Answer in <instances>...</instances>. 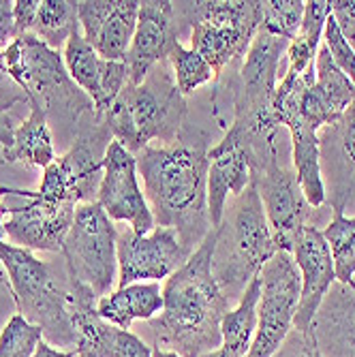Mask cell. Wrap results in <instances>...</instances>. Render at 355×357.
Wrapping results in <instances>:
<instances>
[{
  "instance_id": "12",
  "label": "cell",
  "mask_w": 355,
  "mask_h": 357,
  "mask_svg": "<svg viewBox=\"0 0 355 357\" xmlns=\"http://www.w3.org/2000/svg\"><path fill=\"white\" fill-rule=\"evenodd\" d=\"M118 284L126 287L133 282H158L167 280L178 272L192 252H188L176 229L172 227H154L150 234H135L131 227L118 231Z\"/></svg>"
},
{
  "instance_id": "38",
  "label": "cell",
  "mask_w": 355,
  "mask_h": 357,
  "mask_svg": "<svg viewBox=\"0 0 355 357\" xmlns=\"http://www.w3.org/2000/svg\"><path fill=\"white\" fill-rule=\"evenodd\" d=\"M32 357H75V351H62V349H56V347H52V344H47L43 340L37 347V351Z\"/></svg>"
},
{
  "instance_id": "30",
  "label": "cell",
  "mask_w": 355,
  "mask_h": 357,
  "mask_svg": "<svg viewBox=\"0 0 355 357\" xmlns=\"http://www.w3.org/2000/svg\"><path fill=\"white\" fill-rule=\"evenodd\" d=\"M43 342V332L15 312L0 330V357H32Z\"/></svg>"
},
{
  "instance_id": "34",
  "label": "cell",
  "mask_w": 355,
  "mask_h": 357,
  "mask_svg": "<svg viewBox=\"0 0 355 357\" xmlns=\"http://www.w3.org/2000/svg\"><path fill=\"white\" fill-rule=\"evenodd\" d=\"M330 7L342 37L355 52V3L353 0H334V3H330Z\"/></svg>"
},
{
  "instance_id": "9",
  "label": "cell",
  "mask_w": 355,
  "mask_h": 357,
  "mask_svg": "<svg viewBox=\"0 0 355 357\" xmlns=\"http://www.w3.org/2000/svg\"><path fill=\"white\" fill-rule=\"evenodd\" d=\"M118 229L105 210L96 204H80L73 225L62 244L67 274L88 284L99 300L109 294L118 278Z\"/></svg>"
},
{
  "instance_id": "26",
  "label": "cell",
  "mask_w": 355,
  "mask_h": 357,
  "mask_svg": "<svg viewBox=\"0 0 355 357\" xmlns=\"http://www.w3.org/2000/svg\"><path fill=\"white\" fill-rule=\"evenodd\" d=\"M80 28L75 0H39V11L32 35L47 47L60 52L69 37Z\"/></svg>"
},
{
  "instance_id": "29",
  "label": "cell",
  "mask_w": 355,
  "mask_h": 357,
  "mask_svg": "<svg viewBox=\"0 0 355 357\" xmlns=\"http://www.w3.org/2000/svg\"><path fill=\"white\" fill-rule=\"evenodd\" d=\"M304 17L302 0H268L262 3V30L285 41H294Z\"/></svg>"
},
{
  "instance_id": "33",
  "label": "cell",
  "mask_w": 355,
  "mask_h": 357,
  "mask_svg": "<svg viewBox=\"0 0 355 357\" xmlns=\"http://www.w3.org/2000/svg\"><path fill=\"white\" fill-rule=\"evenodd\" d=\"M272 357H324V353L319 349V342L312 330H308L306 334L292 330L287 340L282 342V347Z\"/></svg>"
},
{
  "instance_id": "10",
  "label": "cell",
  "mask_w": 355,
  "mask_h": 357,
  "mask_svg": "<svg viewBox=\"0 0 355 357\" xmlns=\"http://www.w3.org/2000/svg\"><path fill=\"white\" fill-rule=\"evenodd\" d=\"M262 296L257 304V332L246 357H272L289 332L300 302L302 278L292 252L278 250L262 270Z\"/></svg>"
},
{
  "instance_id": "13",
  "label": "cell",
  "mask_w": 355,
  "mask_h": 357,
  "mask_svg": "<svg viewBox=\"0 0 355 357\" xmlns=\"http://www.w3.org/2000/svg\"><path fill=\"white\" fill-rule=\"evenodd\" d=\"M3 197H24L30 199L24 206L11 208L9 218L5 222V234L9 244L26 248V250H43V252H60L64 238H67L73 218L75 204L69 202H52L43 199L35 190L24 188H0Z\"/></svg>"
},
{
  "instance_id": "3",
  "label": "cell",
  "mask_w": 355,
  "mask_h": 357,
  "mask_svg": "<svg viewBox=\"0 0 355 357\" xmlns=\"http://www.w3.org/2000/svg\"><path fill=\"white\" fill-rule=\"evenodd\" d=\"M0 73L17 84L26 103H37L45 112L52 135L69 150L82 116L92 112L94 103L71 79L62 54L35 35H24L0 52Z\"/></svg>"
},
{
  "instance_id": "28",
  "label": "cell",
  "mask_w": 355,
  "mask_h": 357,
  "mask_svg": "<svg viewBox=\"0 0 355 357\" xmlns=\"http://www.w3.org/2000/svg\"><path fill=\"white\" fill-rule=\"evenodd\" d=\"M167 60H169V67L174 71L176 86L182 92V96L192 94L197 88L208 84L212 77H216L210 64L195 50L186 47L184 43L178 45Z\"/></svg>"
},
{
  "instance_id": "1",
  "label": "cell",
  "mask_w": 355,
  "mask_h": 357,
  "mask_svg": "<svg viewBox=\"0 0 355 357\" xmlns=\"http://www.w3.org/2000/svg\"><path fill=\"white\" fill-rule=\"evenodd\" d=\"M208 150L206 133L182 131L172 146H146L135 154L154 222L176 229L188 252L212 229L206 192Z\"/></svg>"
},
{
  "instance_id": "21",
  "label": "cell",
  "mask_w": 355,
  "mask_h": 357,
  "mask_svg": "<svg viewBox=\"0 0 355 357\" xmlns=\"http://www.w3.org/2000/svg\"><path fill=\"white\" fill-rule=\"evenodd\" d=\"M310 330L324 357H355V296L347 284H334Z\"/></svg>"
},
{
  "instance_id": "16",
  "label": "cell",
  "mask_w": 355,
  "mask_h": 357,
  "mask_svg": "<svg viewBox=\"0 0 355 357\" xmlns=\"http://www.w3.org/2000/svg\"><path fill=\"white\" fill-rule=\"evenodd\" d=\"M139 5V0H82L77 3L82 35L103 60H126L137 28Z\"/></svg>"
},
{
  "instance_id": "14",
  "label": "cell",
  "mask_w": 355,
  "mask_h": 357,
  "mask_svg": "<svg viewBox=\"0 0 355 357\" xmlns=\"http://www.w3.org/2000/svg\"><path fill=\"white\" fill-rule=\"evenodd\" d=\"M250 182L259 192L276 248L292 252L298 234L308 225L315 210L304 197L296 172L287 167L282 158H276L255 172Z\"/></svg>"
},
{
  "instance_id": "25",
  "label": "cell",
  "mask_w": 355,
  "mask_h": 357,
  "mask_svg": "<svg viewBox=\"0 0 355 357\" xmlns=\"http://www.w3.org/2000/svg\"><path fill=\"white\" fill-rule=\"evenodd\" d=\"M28 118L15 126L11 146L3 148L5 163H24L30 167H50L56 160L54 135L45 112L37 103H28Z\"/></svg>"
},
{
  "instance_id": "19",
  "label": "cell",
  "mask_w": 355,
  "mask_h": 357,
  "mask_svg": "<svg viewBox=\"0 0 355 357\" xmlns=\"http://www.w3.org/2000/svg\"><path fill=\"white\" fill-rule=\"evenodd\" d=\"M62 58L71 79L90 96L94 109L107 114L114 101L118 99V94L128 84L126 62L103 60L84 39L80 28L69 37L67 45H64Z\"/></svg>"
},
{
  "instance_id": "22",
  "label": "cell",
  "mask_w": 355,
  "mask_h": 357,
  "mask_svg": "<svg viewBox=\"0 0 355 357\" xmlns=\"http://www.w3.org/2000/svg\"><path fill=\"white\" fill-rule=\"evenodd\" d=\"M163 310V289L158 282H133L118 287L96 302L99 317L120 330H131L133 321H150Z\"/></svg>"
},
{
  "instance_id": "40",
  "label": "cell",
  "mask_w": 355,
  "mask_h": 357,
  "mask_svg": "<svg viewBox=\"0 0 355 357\" xmlns=\"http://www.w3.org/2000/svg\"><path fill=\"white\" fill-rule=\"evenodd\" d=\"M0 291H7V294L11 296V284H9V278H7V272H5L3 264H0Z\"/></svg>"
},
{
  "instance_id": "37",
  "label": "cell",
  "mask_w": 355,
  "mask_h": 357,
  "mask_svg": "<svg viewBox=\"0 0 355 357\" xmlns=\"http://www.w3.org/2000/svg\"><path fill=\"white\" fill-rule=\"evenodd\" d=\"M13 133H15V124L13 118L7 112H0V146L7 148L13 142Z\"/></svg>"
},
{
  "instance_id": "24",
  "label": "cell",
  "mask_w": 355,
  "mask_h": 357,
  "mask_svg": "<svg viewBox=\"0 0 355 357\" xmlns=\"http://www.w3.org/2000/svg\"><path fill=\"white\" fill-rule=\"evenodd\" d=\"M262 296V276L250 280L236 308L220 321V347L202 357H246L257 332V304Z\"/></svg>"
},
{
  "instance_id": "36",
  "label": "cell",
  "mask_w": 355,
  "mask_h": 357,
  "mask_svg": "<svg viewBox=\"0 0 355 357\" xmlns=\"http://www.w3.org/2000/svg\"><path fill=\"white\" fill-rule=\"evenodd\" d=\"M17 39L15 17H13V3L0 0V52L7 50Z\"/></svg>"
},
{
  "instance_id": "7",
  "label": "cell",
  "mask_w": 355,
  "mask_h": 357,
  "mask_svg": "<svg viewBox=\"0 0 355 357\" xmlns=\"http://www.w3.org/2000/svg\"><path fill=\"white\" fill-rule=\"evenodd\" d=\"M190 50H195L216 77L240 67L262 26L259 0H195L186 3Z\"/></svg>"
},
{
  "instance_id": "23",
  "label": "cell",
  "mask_w": 355,
  "mask_h": 357,
  "mask_svg": "<svg viewBox=\"0 0 355 357\" xmlns=\"http://www.w3.org/2000/svg\"><path fill=\"white\" fill-rule=\"evenodd\" d=\"M280 126H285L292 135L294 172L304 197L312 208H321L326 204V184L321 176L319 133L302 118H287Z\"/></svg>"
},
{
  "instance_id": "31",
  "label": "cell",
  "mask_w": 355,
  "mask_h": 357,
  "mask_svg": "<svg viewBox=\"0 0 355 357\" xmlns=\"http://www.w3.org/2000/svg\"><path fill=\"white\" fill-rule=\"evenodd\" d=\"M324 45L328 47L332 60L336 67L351 79V84L355 86V52L351 50V45L347 43V39L342 37V32L334 20V15L328 17L326 22V30H324Z\"/></svg>"
},
{
  "instance_id": "41",
  "label": "cell",
  "mask_w": 355,
  "mask_h": 357,
  "mask_svg": "<svg viewBox=\"0 0 355 357\" xmlns=\"http://www.w3.org/2000/svg\"><path fill=\"white\" fill-rule=\"evenodd\" d=\"M152 357H180L178 353H172V351H163V349H152Z\"/></svg>"
},
{
  "instance_id": "42",
  "label": "cell",
  "mask_w": 355,
  "mask_h": 357,
  "mask_svg": "<svg viewBox=\"0 0 355 357\" xmlns=\"http://www.w3.org/2000/svg\"><path fill=\"white\" fill-rule=\"evenodd\" d=\"M347 287H349V291H351V294L355 296V274H353V278H351V280L347 282Z\"/></svg>"
},
{
  "instance_id": "20",
  "label": "cell",
  "mask_w": 355,
  "mask_h": 357,
  "mask_svg": "<svg viewBox=\"0 0 355 357\" xmlns=\"http://www.w3.org/2000/svg\"><path fill=\"white\" fill-rule=\"evenodd\" d=\"M208 218L210 227L220 225L229 197H240L252 180L250 158L244 146L225 137L208 150Z\"/></svg>"
},
{
  "instance_id": "32",
  "label": "cell",
  "mask_w": 355,
  "mask_h": 357,
  "mask_svg": "<svg viewBox=\"0 0 355 357\" xmlns=\"http://www.w3.org/2000/svg\"><path fill=\"white\" fill-rule=\"evenodd\" d=\"M330 15H332V7L326 0H310V3H304V17H302V26L296 37L304 39L310 47L319 50V43L324 39L326 22Z\"/></svg>"
},
{
  "instance_id": "11",
  "label": "cell",
  "mask_w": 355,
  "mask_h": 357,
  "mask_svg": "<svg viewBox=\"0 0 355 357\" xmlns=\"http://www.w3.org/2000/svg\"><path fill=\"white\" fill-rule=\"evenodd\" d=\"M184 39H190L184 3H169V0L142 3L133 43L124 60L128 67V84H142L154 64L167 60Z\"/></svg>"
},
{
  "instance_id": "18",
  "label": "cell",
  "mask_w": 355,
  "mask_h": 357,
  "mask_svg": "<svg viewBox=\"0 0 355 357\" xmlns=\"http://www.w3.org/2000/svg\"><path fill=\"white\" fill-rule=\"evenodd\" d=\"M321 176L332 210H355V99L334 124L321 128Z\"/></svg>"
},
{
  "instance_id": "15",
  "label": "cell",
  "mask_w": 355,
  "mask_h": 357,
  "mask_svg": "<svg viewBox=\"0 0 355 357\" xmlns=\"http://www.w3.org/2000/svg\"><path fill=\"white\" fill-rule=\"evenodd\" d=\"M96 204L112 220L128 222V227L139 236L150 234L156 227L146 195L139 186L137 158L118 142H112L107 148Z\"/></svg>"
},
{
  "instance_id": "4",
  "label": "cell",
  "mask_w": 355,
  "mask_h": 357,
  "mask_svg": "<svg viewBox=\"0 0 355 357\" xmlns=\"http://www.w3.org/2000/svg\"><path fill=\"white\" fill-rule=\"evenodd\" d=\"M105 116L114 142L131 154L142 152L150 142L176 144L182 135L186 101L176 86L169 60L154 64L142 84H126Z\"/></svg>"
},
{
  "instance_id": "35",
  "label": "cell",
  "mask_w": 355,
  "mask_h": 357,
  "mask_svg": "<svg viewBox=\"0 0 355 357\" xmlns=\"http://www.w3.org/2000/svg\"><path fill=\"white\" fill-rule=\"evenodd\" d=\"M39 11V0H17L13 3V17H15V30H17V39L24 35H32V28H35Z\"/></svg>"
},
{
  "instance_id": "39",
  "label": "cell",
  "mask_w": 355,
  "mask_h": 357,
  "mask_svg": "<svg viewBox=\"0 0 355 357\" xmlns=\"http://www.w3.org/2000/svg\"><path fill=\"white\" fill-rule=\"evenodd\" d=\"M9 218V204L7 202H0V244L5 242L7 234H5V222Z\"/></svg>"
},
{
  "instance_id": "27",
  "label": "cell",
  "mask_w": 355,
  "mask_h": 357,
  "mask_svg": "<svg viewBox=\"0 0 355 357\" xmlns=\"http://www.w3.org/2000/svg\"><path fill=\"white\" fill-rule=\"evenodd\" d=\"M321 234L332 255L336 282L347 284L355 274V216H345V212L334 210L332 220Z\"/></svg>"
},
{
  "instance_id": "5",
  "label": "cell",
  "mask_w": 355,
  "mask_h": 357,
  "mask_svg": "<svg viewBox=\"0 0 355 357\" xmlns=\"http://www.w3.org/2000/svg\"><path fill=\"white\" fill-rule=\"evenodd\" d=\"M212 252V274L229 302L240 300L252 278L278 252L270 222L255 184L236 197L232 210H225L216 227Z\"/></svg>"
},
{
  "instance_id": "17",
  "label": "cell",
  "mask_w": 355,
  "mask_h": 357,
  "mask_svg": "<svg viewBox=\"0 0 355 357\" xmlns=\"http://www.w3.org/2000/svg\"><path fill=\"white\" fill-rule=\"evenodd\" d=\"M292 257L302 278L294 330L306 334L312 326L321 304H324L326 296L334 287L336 274H334L332 255L324 240V234L312 225H306L298 234L294 248H292Z\"/></svg>"
},
{
  "instance_id": "6",
  "label": "cell",
  "mask_w": 355,
  "mask_h": 357,
  "mask_svg": "<svg viewBox=\"0 0 355 357\" xmlns=\"http://www.w3.org/2000/svg\"><path fill=\"white\" fill-rule=\"evenodd\" d=\"M0 264L7 272L17 312L43 332L47 344L75 351L77 334L71 321L69 274L64 261L62 270H56V266L37 259L32 250L3 242Z\"/></svg>"
},
{
  "instance_id": "2",
  "label": "cell",
  "mask_w": 355,
  "mask_h": 357,
  "mask_svg": "<svg viewBox=\"0 0 355 357\" xmlns=\"http://www.w3.org/2000/svg\"><path fill=\"white\" fill-rule=\"evenodd\" d=\"M216 231L204 238L188 261L163 287V310L146 321L154 347L180 357H202L220 347V321L232 308L212 274Z\"/></svg>"
},
{
  "instance_id": "8",
  "label": "cell",
  "mask_w": 355,
  "mask_h": 357,
  "mask_svg": "<svg viewBox=\"0 0 355 357\" xmlns=\"http://www.w3.org/2000/svg\"><path fill=\"white\" fill-rule=\"evenodd\" d=\"M112 142L114 135L107 116L96 109L84 114L71 148L43 169L41 188L35 192L43 199L69 202L75 206L96 202L105 154Z\"/></svg>"
}]
</instances>
